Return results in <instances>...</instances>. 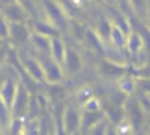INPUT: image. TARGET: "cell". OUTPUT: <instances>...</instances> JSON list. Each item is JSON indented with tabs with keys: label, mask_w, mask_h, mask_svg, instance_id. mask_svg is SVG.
I'll return each mask as SVG.
<instances>
[{
	"label": "cell",
	"mask_w": 150,
	"mask_h": 135,
	"mask_svg": "<svg viewBox=\"0 0 150 135\" xmlns=\"http://www.w3.org/2000/svg\"><path fill=\"white\" fill-rule=\"evenodd\" d=\"M43 9H45V19L50 20L57 30H67L71 17L67 15L65 8L59 0H43Z\"/></svg>",
	"instance_id": "1"
},
{
	"label": "cell",
	"mask_w": 150,
	"mask_h": 135,
	"mask_svg": "<svg viewBox=\"0 0 150 135\" xmlns=\"http://www.w3.org/2000/svg\"><path fill=\"white\" fill-rule=\"evenodd\" d=\"M96 72L104 80H115L117 81L120 76L132 72V67L126 65V63H119V61L109 59V57H104V59H100L98 67H96Z\"/></svg>",
	"instance_id": "2"
},
{
	"label": "cell",
	"mask_w": 150,
	"mask_h": 135,
	"mask_svg": "<svg viewBox=\"0 0 150 135\" xmlns=\"http://www.w3.org/2000/svg\"><path fill=\"white\" fill-rule=\"evenodd\" d=\"M30 102H32V95H30V89L24 85V83H19V89H17V95H15V100L11 104V117H28V111H30Z\"/></svg>",
	"instance_id": "3"
},
{
	"label": "cell",
	"mask_w": 150,
	"mask_h": 135,
	"mask_svg": "<svg viewBox=\"0 0 150 135\" xmlns=\"http://www.w3.org/2000/svg\"><path fill=\"white\" fill-rule=\"evenodd\" d=\"M43 70H45V83L48 85H59L63 78H65V70H63V65L61 63H57L56 59H52L50 56H45L43 59Z\"/></svg>",
	"instance_id": "4"
},
{
	"label": "cell",
	"mask_w": 150,
	"mask_h": 135,
	"mask_svg": "<svg viewBox=\"0 0 150 135\" xmlns=\"http://www.w3.org/2000/svg\"><path fill=\"white\" fill-rule=\"evenodd\" d=\"M80 124H82V111L67 105L61 113V130L63 133H76L80 131Z\"/></svg>",
	"instance_id": "5"
},
{
	"label": "cell",
	"mask_w": 150,
	"mask_h": 135,
	"mask_svg": "<svg viewBox=\"0 0 150 135\" xmlns=\"http://www.w3.org/2000/svg\"><path fill=\"white\" fill-rule=\"evenodd\" d=\"M83 69V57L82 54L72 48V46H67V52H65V59H63V70H65L67 76H76L82 72Z\"/></svg>",
	"instance_id": "6"
},
{
	"label": "cell",
	"mask_w": 150,
	"mask_h": 135,
	"mask_svg": "<svg viewBox=\"0 0 150 135\" xmlns=\"http://www.w3.org/2000/svg\"><path fill=\"white\" fill-rule=\"evenodd\" d=\"M21 63H22L24 74L33 83H45V70H43L41 59H35V57H22Z\"/></svg>",
	"instance_id": "7"
},
{
	"label": "cell",
	"mask_w": 150,
	"mask_h": 135,
	"mask_svg": "<svg viewBox=\"0 0 150 135\" xmlns=\"http://www.w3.org/2000/svg\"><path fill=\"white\" fill-rule=\"evenodd\" d=\"M0 13L4 15V19L8 22H28L32 19V15L22 8L19 2H11V4H4Z\"/></svg>",
	"instance_id": "8"
},
{
	"label": "cell",
	"mask_w": 150,
	"mask_h": 135,
	"mask_svg": "<svg viewBox=\"0 0 150 135\" xmlns=\"http://www.w3.org/2000/svg\"><path fill=\"white\" fill-rule=\"evenodd\" d=\"M143 50H146L145 41H143L139 32L132 28V32L128 33V37H126V56H128V61H132L135 56H139Z\"/></svg>",
	"instance_id": "9"
},
{
	"label": "cell",
	"mask_w": 150,
	"mask_h": 135,
	"mask_svg": "<svg viewBox=\"0 0 150 135\" xmlns=\"http://www.w3.org/2000/svg\"><path fill=\"white\" fill-rule=\"evenodd\" d=\"M32 28L28 22H9V39L15 45H24L30 41Z\"/></svg>",
	"instance_id": "10"
},
{
	"label": "cell",
	"mask_w": 150,
	"mask_h": 135,
	"mask_svg": "<svg viewBox=\"0 0 150 135\" xmlns=\"http://www.w3.org/2000/svg\"><path fill=\"white\" fill-rule=\"evenodd\" d=\"M82 45L91 52H96V54H106V43L100 39V35L95 32V28H87L83 35Z\"/></svg>",
	"instance_id": "11"
},
{
	"label": "cell",
	"mask_w": 150,
	"mask_h": 135,
	"mask_svg": "<svg viewBox=\"0 0 150 135\" xmlns=\"http://www.w3.org/2000/svg\"><path fill=\"white\" fill-rule=\"evenodd\" d=\"M19 83L21 81H17L15 78H8V80H4L2 85H0V96H2V100L6 102L8 107H11V104H13V100H15Z\"/></svg>",
	"instance_id": "12"
},
{
	"label": "cell",
	"mask_w": 150,
	"mask_h": 135,
	"mask_svg": "<svg viewBox=\"0 0 150 135\" xmlns=\"http://www.w3.org/2000/svg\"><path fill=\"white\" fill-rule=\"evenodd\" d=\"M30 43H32V46L39 52V54L50 56V43H52V37H48V35H45V33H39V32H33V30H32Z\"/></svg>",
	"instance_id": "13"
},
{
	"label": "cell",
	"mask_w": 150,
	"mask_h": 135,
	"mask_svg": "<svg viewBox=\"0 0 150 135\" xmlns=\"http://www.w3.org/2000/svg\"><path fill=\"white\" fill-rule=\"evenodd\" d=\"M95 32L100 35V39L104 41L106 45H109V35H111V19L108 15H98L96 17V22H95Z\"/></svg>",
	"instance_id": "14"
},
{
	"label": "cell",
	"mask_w": 150,
	"mask_h": 135,
	"mask_svg": "<svg viewBox=\"0 0 150 135\" xmlns=\"http://www.w3.org/2000/svg\"><path fill=\"white\" fill-rule=\"evenodd\" d=\"M117 87H119V93H122L124 96H132L137 91V78L132 72H128L117 80Z\"/></svg>",
	"instance_id": "15"
},
{
	"label": "cell",
	"mask_w": 150,
	"mask_h": 135,
	"mask_svg": "<svg viewBox=\"0 0 150 135\" xmlns=\"http://www.w3.org/2000/svg\"><path fill=\"white\" fill-rule=\"evenodd\" d=\"M65 52H67V45H65V41L61 39V35H54V37H52V43H50V57L63 65V59H65Z\"/></svg>",
	"instance_id": "16"
},
{
	"label": "cell",
	"mask_w": 150,
	"mask_h": 135,
	"mask_svg": "<svg viewBox=\"0 0 150 135\" xmlns=\"http://www.w3.org/2000/svg\"><path fill=\"white\" fill-rule=\"evenodd\" d=\"M102 117H104L102 111H83L82 109V124H80V131H89Z\"/></svg>",
	"instance_id": "17"
},
{
	"label": "cell",
	"mask_w": 150,
	"mask_h": 135,
	"mask_svg": "<svg viewBox=\"0 0 150 135\" xmlns=\"http://www.w3.org/2000/svg\"><path fill=\"white\" fill-rule=\"evenodd\" d=\"M32 30L33 32H39V33H45V35H48V37H54V35H59L61 30H57V28L52 24L50 20H33V24H32Z\"/></svg>",
	"instance_id": "18"
},
{
	"label": "cell",
	"mask_w": 150,
	"mask_h": 135,
	"mask_svg": "<svg viewBox=\"0 0 150 135\" xmlns=\"http://www.w3.org/2000/svg\"><path fill=\"white\" fill-rule=\"evenodd\" d=\"M67 30L71 32V35L78 41V43H82V41H83V35H85V30H87V26L82 24V22H78V20H74V19H71V20H69V28H67Z\"/></svg>",
	"instance_id": "19"
},
{
	"label": "cell",
	"mask_w": 150,
	"mask_h": 135,
	"mask_svg": "<svg viewBox=\"0 0 150 135\" xmlns=\"http://www.w3.org/2000/svg\"><path fill=\"white\" fill-rule=\"evenodd\" d=\"M128 4H130L132 11H134V15L139 17L141 20H145V15H146L150 0H128Z\"/></svg>",
	"instance_id": "20"
},
{
	"label": "cell",
	"mask_w": 150,
	"mask_h": 135,
	"mask_svg": "<svg viewBox=\"0 0 150 135\" xmlns=\"http://www.w3.org/2000/svg\"><path fill=\"white\" fill-rule=\"evenodd\" d=\"M135 98H137V102H139V105L143 107V111H145L146 115H150V93H145V91L139 89V93H137Z\"/></svg>",
	"instance_id": "21"
},
{
	"label": "cell",
	"mask_w": 150,
	"mask_h": 135,
	"mask_svg": "<svg viewBox=\"0 0 150 135\" xmlns=\"http://www.w3.org/2000/svg\"><path fill=\"white\" fill-rule=\"evenodd\" d=\"M82 109H83V111H102V104H100L98 98L93 95L89 100H85V102L82 104Z\"/></svg>",
	"instance_id": "22"
},
{
	"label": "cell",
	"mask_w": 150,
	"mask_h": 135,
	"mask_svg": "<svg viewBox=\"0 0 150 135\" xmlns=\"http://www.w3.org/2000/svg\"><path fill=\"white\" fill-rule=\"evenodd\" d=\"M9 119H11V111H9L8 105H6V102L2 100V96H0V122H2V124H8Z\"/></svg>",
	"instance_id": "23"
},
{
	"label": "cell",
	"mask_w": 150,
	"mask_h": 135,
	"mask_svg": "<svg viewBox=\"0 0 150 135\" xmlns=\"http://www.w3.org/2000/svg\"><path fill=\"white\" fill-rule=\"evenodd\" d=\"M0 39H9V22L4 19L2 13H0Z\"/></svg>",
	"instance_id": "24"
},
{
	"label": "cell",
	"mask_w": 150,
	"mask_h": 135,
	"mask_svg": "<svg viewBox=\"0 0 150 135\" xmlns=\"http://www.w3.org/2000/svg\"><path fill=\"white\" fill-rule=\"evenodd\" d=\"M93 96V93H91V89H80L78 93H76V100H78V104L82 105L85 100H89V98Z\"/></svg>",
	"instance_id": "25"
},
{
	"label": "cell",
	"mask_w": 150,
	"mask_h": 135,
	"mask_svg": "<svg viewBox=\"0 0 150 135\" xmlns=\"http://www.w3.org/2000/svg\"><path fill=\"white\" fill-rule=\"evenodd\" d=\"M137 89L150 93V78H137Z\"/></svg>",
	"instance_id": "26"
},
{
	"label": "cell",
	"mask_w": 150,
	"mask_h": 135,
	"mask_svg": "<svg viewBox=\"0 0 150 135\" xmlns=\"http://www.w3.org/2000/svg\"><path fill=\"white\" fill-rule=\"evenodd\" d=\"M17 2H19V4H21V6H22V8H24L30 15L35 13V6H33V0H17Z\"/></svg>",
	"instance_id": "27"
},
{
	"label": "cell",
	"mask_w": 150,
	"mask_h": 135,
	"mask_svg": "<svg viewBox=\"0 0 150 135\" xmlns=\"http://www.w3.org/2000/svg\"><path fill=\"white\" fill-rule=\"evenodd\" d=\"M143 22L150 28V4H148V9H146V15H145V20H143Z\"/></svg>",
	"instance_id": "28"
},
{
	"label": "cell",
	"mask_w": 150,
	"mask_h": 135,
	"mask_svg": "<svg viewBox=\"0 0 150 135\" xmlns=\"http://www.w3.org/2000/svg\"><path fill=\"white\" fill-rule=\"evenodd\" d=\"M71 2H72L74 6H83L85 2H89V0H71Z\"/></svg>",
	"instance_id": "29"
},
{
	"label": "cell",
	"mask_w": 150,
	"mask_h": 135,
	"mask_svg": "<svg viewBox=\"0 0 150 135\" xmlns=\"http://www.w3.org/2000/svg\"><path fill=\"white\" fill-rule=\"evenodd\" d=\"M98 2H104V4H109V6H111V4H117V0H98Z\"/></svg>",
	"instance_id": "30"
},
{
	"label": "cell",
	"mask_w": 150,
	"mask_h": 135,
	"mask_svg": "<svg viewBox=\"0 0 150 135\" xmlns=\"http://www.w3.org/2000/svg\"><path fill=\"white\" fill-rule=\"evenodd\" d=\"M11 2H17V0H0V4H2V6L4 4H11Z\"/></svg>",
	"instance_id": "31"
}]
</instances>
